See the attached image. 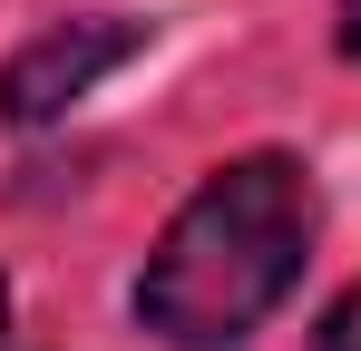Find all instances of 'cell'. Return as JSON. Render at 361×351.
<instances>
[{
    "label": "cell",
    "instance_id": "obj_1",
    "mask_svg": "<svg viewBox=\"0 0 361 351\" xmlns=\"http://www.w3.org/2000/svg\"><path fill=\"white\" fill-rule=\"evenodd\" d=\"M322 234V185L302 156L254 147L225 156L185 195L147 273H137V332H157L166 351H235L264 332V312L302 283Z\"/></svg>",
    "mask_w": 361,
    "mask_h": 351
},
{
    "label": "cell",
    "instance_id": "obj_3",
    "mask_svg": "<svg viewBox=\"0 0 361 351\" xmlns=\"http://www.w3.org/2000/svg\"><path fill=\"white\" fill-rule=\"evenodd\" d=\"M312 351H361V283L322 312V332H312Z\"/></svg>",
    "mask_w": 361,
    "mask_h": 351
},
{
    "label": "cell",
    "instance_id": "obj_5",
    "mask_svg": "<svg viewBox=\"0 0 361 351\" xmlns=\"http://www.w3.org/2000/svg\"><path fill=\"white\" fill-rule=\"evenodd\" d=\"M0 351H30V332H20V302H10V273H0Z\"/></svg>",
    "mask_w": 361,
    "mask_h": 351
},
{
    "label": "cell",
    "instance_id": "obj_4",
    "mask_svg": "<svg viewBox=\"0 0 361 351\" xmlns=\"http://www.w3.org/2000/svg\"><path fill=\"white\" fill-rule=\"evenodd\" d=\"M332 49L361 58V0H342V10H332Z\"/></svg>",
    "mask_w": 361,
    "mask_h": 351
},
{
    "label": "cell",
    "instance_id": "obj_2",
    "mask_svg": "<svg viewBox=\"0 0 361 351\" xmlns=\"http://www.w3.org/2000/svg\"><path fill=\"white\" fill-rule=\"evenodd\" d=\"M157 39V20H137V10H78V20H49L39 39H20V49L0 58V127H49L68 117L108 68Z\"/></svg>",
    "mask_w": 361,
    "mask_h": 351
}]
</instances>
